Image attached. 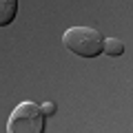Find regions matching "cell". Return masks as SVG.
<instances>
[{
    "instance_id": "277c9868",
    "label": "cell",
    "mask_w": 133,
    "mask_h": 133,
    "mask_svg": "<svg viewBox=\"0 0 133 133\" xmlns=\"http://www.w3.org/2000/svg\"><path fill=\"white\" fill-rule=\"evenodd\" d=\"M104 53L111 58H118L124 53V42L120 38H107L104 40Z\"/></svg>"
},
{
    "instance_id": "7a4b0ae2",
    "label": "cell",
    "mask_w": 133,
    "mask_h": 133,
    "mask_svg": "<svg viewBox=\"0 0 133 133\" xmlns=\"http://www.w3.org/2000/svg\"><path fill=\"white\" fill-rule=\"evenodd\" d=\"M44 118L42 107L24 100L11 111L7 120V133H44Z\"/></svg>"
},
{
    "instance_id": "6da1fadb",
    "label": "cell",
    "mask_w": 133,
    "mask_h": 133,
    "mask_svg": "<svg viewBox=\"0 0 133 133\" xmlns=\"http://www.w3.org/2000/svg\"><path fill=\"white\" fill-rule=\"evenodd\" d=\"M62 44L66 51L80 58H95L104 53V38L93 27H71L62 33Z\"/></svg>"
},
{
    "instance_id": "3957f363",
    "label": "cell",
    "mask_w": 133,
    "mask_h": 133,
    "mask_svg": "<svg viewBox=\"0 0 133 133\" xmlns=\"http://www.w3.org/2000/svg\"><path fill=\"white\" fill-rule=\"evenodd\" d=\"M18 0H0V27H7L16 20Z\"/></svg>"
},
{
    "instance_id": "5b68a950",
    "label": "cell",
    "mask_w": 133,
    "mask_h": 133,
    "mask_svg": "<svg viewBox=\"0 0 133 133\" xmlns=\"http://www.w3.org/2000/svg\"><path fill=\"white\" fill-rule=\"evenodd\" d=\"M42 113L44 115H53L56 113V104H53V102H44L42 104Z\"/></svg>"
}]
</instances>
